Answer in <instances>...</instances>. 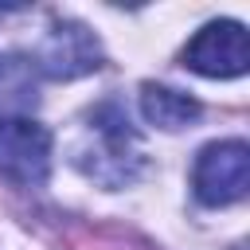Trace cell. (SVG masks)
<instances>
[{"instance_id":"1","label":"cell","mask_w":250,"mask_h":250,"mask_svg":"<svg viewBox=\"0 0 250 250\" xmlns=\"http://www.w3.org/2000/svg\"><path fill=\"white\" fill-rule=\"evenodd\" d=\"M78 164L86 168L90 180H102L109 188L117 184H129L141 164H145V148H141V137L133 133L129 117L121 113V105L105 102L90 113V125H86V141L78 148Z\"/></svg>"},{"instance_id":"2","label":"cell","mask_w":250,"mask_h":250,"mask_svg":"<svg viewBox=\"0 0 250 250\" xmlns=\"http://www.w3.org/2000/svg\"><path fill=\"white\" fill-rule=\"evenodd\" d=\"M51 172V133L27 117H0V176L12 188H43Z\"/></svg>"},{"instance_id":"3","label":"cell","mask_w":250,"mask_h":250,"mask_svg":"<svg viewBox=\"0 0 250 250\" xmlns=\"http://www.w3.org/2000/svg\"><path fill=\"white\" fill-rule=\"evenodd\" d=\"M250 180V152L242 141H211L191 168V188L195 199L207 207H227L246 195Z\"/></svg>"},{"instance_id":"4","label":"cell","mask_w":250,"mask_h":250,"mask_svg":"<svg viewBox=\"0 0 250 250\" xmlns=\"http://www.w3.org/2000/svg\"><path fill=\"white\" fill-rule=\"evenodd\" d=\"M184 66L207 78H238L250 66L246 51V27L234 20H215L207 23L188 47H184Z\"/></svg>"},{"instance_id":"5","label":"cell","mask_w":250,"mask_h":250,"mask_svg":"<svg viewBox=\"0 0 250 250\" xmlns=\"http://www.w3.org/2000/svg\"><path fill=\"white\" fill-rule=\"evenodd\" d=\"M39 70L51 78H78L102 66V47L82 23H59L39 43Z\"/></svg>"},{"instance_id":"6","label":"cell","mask_w":250,"mask_h":250,"mask_svg":"<svg viewBox=\"0 0 250 250\" xmlns=\"http://www.w3.org/2000/svg\"><path fill=\"white\" fill-rule=\"evenodd\" d=\"M141 113L156 129H184V125H191L199 117V102L188 98V94H180V90L145 82L141 86Z\"/></svg>"}]
</instances>
